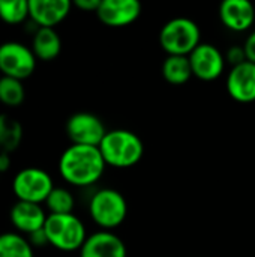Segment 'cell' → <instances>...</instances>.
I'll use <instances>...</instances> for the list:
<instances>
[{"instance_id":"cell-1","label":"cell","mask_w":255,"mask_h":257,"mask_svg":"<svg viewBox=\"0 0 255 257\" xmlns=\"http://www.w3.org/2000/svg\"><path fill=\"white\" fill-rule=\"evenodd\" d=\"M105 161L99 148L71 145L59 160L60 176L74 187H90L96 184L105 170Z\"/></svg>"},{"instance_id":"cell-2","label":"cell","mask_w":255,"mask_h":257,"mask_svg":"<svg viewBox=\"0 0 255 257\" xmlns=\"http://www.w3.org/2000/svg\"><path fill=\"white\" fill-rule=\"evenodd\" d=\"M99 151L107 166L126 169L135 166L144 154L141 139L128 130H111L99 145Z\"/></svg>"},{"instance_id":"cell-3","label":"cell","mask_w":255,"mask_h":257,"mask_svg":"<svg viewBox=\"0 0 255 257\" xmlns=\"http://www.w3.org/2000/svg\"><path fill=\"white\" fill-rule=\"evenodd\" d=\"M200 38L198 24L185 17L167 21L159 32V44L168 56H189L201 44Z\"/></svg>"},{"instance_id":"cell-4","label":"cell","mask_w":255,"mask_h":257,"mask_svg":"<svg viewBox=\"0 0 255 257\" xmlns=\"http://www.w3.org/2000/svg\"><path fill=\"white\" fill-rule=\"evenodd\" d=\"M44 232L48 244L60 251L80 250L87 239L83 221L74 214H48Z\"/></svg>"},{"instance_id":"cell-5","label":"cell","mask_w":255,"mask_h":257,"mask_svg":"<svg viewBox=\"0 0 255 257\" xmlns=\"http://www.w3.org/2000/svg\"><path fill=\"white\" fill-rule=\"evenodd\" d=\"M89 214L99 227L110 230L125 221L128 205L122 193L117 190L102 188L92 196L89 203Z\"/></svg>"},{"instance_id":"cell-6","label":"cell","mask_w":255,"mask_h":257,"mask_svg":"<svg viewBox=\"0 0 255 257\" xmlns=\"http://www.w3.org/2000/svg\"><path fill=\"white\" fill-rule=\"evenodd\" d=\"M54 190L53 178L39 167H26L12 179V191L17 200L30 203H45Z\"/></svg>"},{"instance_id":"cell-7","label":"cell","mask_w":255,"mask_h":257,"mask_svg":"<svg viewBox=\"0 0 255 257\" xmlns=\"http://www.w3.org/2000/svg\"><path fill=\"white\" fill-rule=\"evenodd\" d=\"M36 60L32 48L21 42L8 41L0 44V72L3 77L23 81L35 72Z\"/></svg>"},{"instance_id":"cell-8","label":"cell","mask_w":255,"mask_h":257,"mask_svg":"<svg viewBox=\"0 0 255 257\" xmlns=\"http://www.w3.org/2000/svg\"><path fill=\"white\" fill-rule=\"evenodd\" d=\"M107 133L102 120L92 113H75L66 122V134L72 145L99 148Z\"/></svg>"},{"instance_id":"cell-9","label":"cell","mask_w":255,"mask_h":257,"mask_svg":"<svg viewBox=\"0 0 255 257\" xmlns=\"http://www.w3.org/2000/svg\"><path fill=\"white\" fill-rule=\"evenodd\" d=\"M192 75L203 81H212L221 77L225 68V57L212 44H200L189 56Z\"/></svg>"},{"instance_id":"cell-10","label":"cell","mask_w":255,"mask_h":257,"mask_svg":"<svg viewBox=\"0 0 255 257\" xmlns=\"http://www.w3.org/2000/svg\"><path fill=\"white\" fill-rule=\"evenodd\" d=\"M141 14L138 0H101L96 11L99 21L108 27H125L137 21Z\"/></svg>"},{"instance_id":"cell-11","label":"cell","mask_w":255,"mask_h":257,"mask_svg":"<svg viewBox=\"0 0 255 257\" xmlns=\"http://www.w3.org/2000/svg\"><path fill=\"white\" fill-rule=\"evenodd\" d=\"M71 8L69 0H30L29 18L36 27L54 29L69 15Z\"/></svg>"},{"instance_id":"cell-12","label":"cell","mask_w":255,"mask_h":257,"mask_svg":"<svg viewBox=\"0 0 255 257\" xmlns=\"http://www.w3.org/2000/svg\"><path fill=\"white\" fill-rule=\"evenodd\" d=\"M227 92L228 95L242 104H249L255 101V65L251 62H243L233 66L227 77Z\"/></svg>"},{"instance_id":"cell-13","label":"cell","mask_w":255,"mask_h":257,"mask_svg":"<svg viewBox=\"0 0 255 257\" xmlns=\"http://www.w3.org/2000/svg\"><path fill=\"white\" fill-rule=\"evenodd\" d=\"M47 217L48 215L45 214V211L41 205L30 203V202H21V200H17L9 212L12 226L20 233H26L27 236L33 232L44 229Z\"/></svg>"},{"instance_id":"cell-14","label":"cell","mask_w":255,"mask_h":257,"mask_svg":"<svg viewBox=\"0 0 255 257\" xmlns=\"http://www.w3.org/2000/svg\"><path fill=\"white\" fill-rule=\"evenodd\" d=\"M222 24L233 32H245L255 23V8L249 0H224L219 6Z\"/></svg>"},{"instance_id":"cell-15","label":"cell","mask_w":255,"mask_h":257,"mask_svg":"<svg viewBox=\"0 0 255 257\" xmlns=\"http://www.w3.org/2000/svg\"><path fill=\"white\" fill-rule=\"evenodd\" d=\"M80 257H126V247L113 232L101 230L87 236L80 248Z\"/></svg>"},{"instance_id":"cell-16","label":"cell","mask_w":255,"mask_h":257,"mask_svg":"<svg viewBox=\"0 0 255 257\" xmlns=\"http://www.w3.org/2000/svg\"><path fill=\"white\" fill-rule=\"evenodd\" d=\"M32 51L36 59L50 62L54 60L62 51V39L54 29L38 27L32 39Z\"/></svg>"},{"instance_id":"cell-17","label":"cell","mask_w":255,"mask_h":257,"mask_svg":"<svg viewBox=\"0 0 255 257\" xmlns=\"http://www.w3.org/2000/svg\"><path fill=\"white\" fill-rule=\"evenodd\" d=\"M23 142V126L11 114L0 113V152L12 154Z\"/></svg>"},{"instance_id":"cell-18","label":"cell","mask_w":255,"mask_h":257,"mask_svg":"<svg viewBox=\"0 0 255 257\" xmlns=\"http://www.w3.org/2000/svg\"><path fill=\"white\" fill-rule=\"evenodd\" d=\"M162 75L170 84H185L192 77V68L188 56H167L162 63Z\"/></svg>"},{"instance_id":"cell-19","label":"cell","mask_w":255,"mask_h":257,"mask_svg":"<svg viewBox=\"0 0 255 257\" xmlns=\"http://www.w3.org/2000/svg\"><path fill=\"white\" fill-rule=\"evenodd\" d=\"M0 257H35L33 247L20 233H0Z\"/></svg>"},{"instance_id":"cell-20","label":"cell","mask_w":255,"mask_h":257,"mask_svg":"<svg viewBox=\"0 0 255 257\" xmlns=\"http://www.w3.org/2000/svg\"><path fill=\"white\" fill-rule=\"evenodd\" d=\"M26 98V89L21 80L0 77V102L8 107H18Z\"/></svg>"},{"instance_id":"cell-21","label":"cell","mask_w":255,"mask_h":257,"mask_svg":"<svg viewBox=\"0 0 255 257\" xmlns=\"http://www.w3.org/2000/svg\"><path fill=\"white\" fill-rule=\"evenodd\" d=\"M45 206L50 211V214H56V215L72 214L75 206V199L69 190L62 187H54V190L50 193V196L45 200Z\"/></svg>"},{"instance_id":"cell-22","label":"cell","mask_w":255,"mask_h":257,"mask_svg":"<svg viewBox=\"0 0 255 257\" xmlns=\"http://www.w3.org/2000/svg\"><path fill=\"white\" fill-rule=\"evenodd\" d=\"M29 17L27 0H0V20L6 24L15 26L23 23Z\"/></svg>"},{"instance_id":"cell-23","label":"cell","mask_w":255,"mask_h":257,"mask_svg":"<svg viewBox=\"0 0 255 257\" xmlns=\"http://www.w3.org/2000/svg\"><path fill=\"white\" fill-rule=\"evenodd\" d=\"M225 60H228L233 66H237V65L246 62V54H245L243 45H242V47H240V45L231 47V48L228 50V53H227V59H225Z\"/></svg>"},{"instance_id":"cell-24","label":"cell","mask_w":255,"mask_h":257,"mask_svg":"<svg viewBox=\"0 0 255 257\" xmlns=\"http://www.w3.org/2000/svg\"><path fill=\"white\" fill-rule=\"evenodd\" d=\"M27 241L30 242L32 247H44V245H48V239H47V235H45L44 229L30 233L27 236Z\"/></svg>"},{"instance_id":"cell-25","label":"cell","mask_w":255,"mask_h":257,"mask_svg":"<svg viewBox=\"0 0 255 257\" xmlns=\"http://www.w3.org/2000/svg\"><path fill=\"white\" fill-rule=\"evenodd\" d=\"M243 48H245L246 60L255 65V30L246 38V41L243 44Z\"/></svg>"},{"instance_id":"cell-26","label":"cell","mask_w":255,"mask_h":257,"mask_svg":"<svg viewBox=\"0 0 255 257\" xmlns=\"http://www.w3.org/2000/svg\"><path fill=\"white\" fill-rule=\"evenodd\" d=\"M101 5V0H75L74 6L86 12H96Z\"/></svg>"},{"instance_id":"cell-27","label":"cell","mask_w":255,"mask_h":257,"mask_svg":"<svg viewBox=\"0 0 255 257\" xmlns=\"http://www.w3.org/2000/svg\"><path fill=\"white\" fill-rule=\"evenodd\" d=\"M11 169V157L6 152H0V173H6Z\"/></svg>"}]
</instances>
